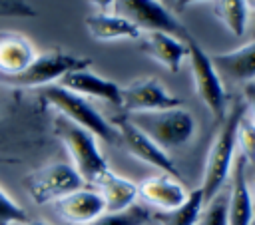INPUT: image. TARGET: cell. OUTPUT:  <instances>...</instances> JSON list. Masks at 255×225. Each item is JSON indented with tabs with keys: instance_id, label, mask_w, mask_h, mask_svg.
I'll list each match as a JSON object with an SVG mask.
<instances>
[{
	"instance_id": "3957f363",
	"label": "cell",
	"mask_w": 255,
	"mask_h": 225,
	"mask_svg": "<svg viewBox=\"0 0 255 225\" xmlns=\"http://www.w3.org/2000/svg\"><path fill=\"white\" fill-rule=\"evenodd\" d=\"M163 151L185 145L195 133V119L185 108H169L159 112H139L128 117Z\"/></svg>"
},
{
	"instance_id": "5b68a950",
	"label": "cell",
	"mask_w": 255,
	"mask_h": 225,
	"mask_svg": "<svg viewBox=\"0 0 255 225\" xmlns=\"http://www.w3.org/2000/svg\"><path fill=\"white\" fill-rule=\"evenodd\" d=\"M90 64H92L90 58H82L62 50H48L38 54L34 62L18 76L0 78V80L18 88H40V86L46 88V86H52L54 82H60L68 72L86 70Z\"/></svg>"
},
{
	"instance_id": "6da1fadb",
	"label": "cell",
	"mask_w": 255,
	"mask_h": 225,
	"mask_svg": "<svg viewBox=\"0 0 255 225\" xmlns=\"http://www.w3.org/2000/svg\"><path fill=\"white\" fill-rule=\"evenodd\" d=\"M243 113H245V104L235 102L231 106V110L225 113V117L221 119V125L211 139L207 159H205L203 179H201V187H199L203 193L205 205L217 193H221V187L231 173L235 149H237V125H239V119Z\"/></svg>"
},
{
	"instance_id": "7402d4cb",
	"label": "cell",
	"mask_w": 255,
	"mask_h": 225,
	"mask_svg": "<svg viewBox=\"0 0 255 225\" xmlns=\"http://www.w3.org/2000/svg\"><path fill=\"white\" fill-rule=\"evenodd\" d=\"M151 219V211L143 205H131L124 211H116V213H104L102 217H98L94 223L90 225H143Z\"/></svg>"
},
{
	"instance_id": "5bb4252c",
	"label": "cell",
	"mask_w": 255,
	"mask_h": 225,
	"mask_svg": "<svg viewBox=\"0 0 255 225\" xmlns=\"http://www.w3.org/2000/svg\"><path fill=\"white\" fill-rule=\"evenodd\" d=\"M58 86L82 96V98H96V100H104L112 106H120L122 108V86H118L116 82L108 80V78H102L94 72H90L88 68L86 70H74V72H68L60 82Z\"/></svg>"
},
{
	"instance_id": "9a60e30c",
	"label": "cell",
	"mask_w": 255,
	"mask_h": 225,
	"mask_svg": "<svg viewBox=\"0 0 255 225\" xmlns=\"http://www.w3.org/2000/svg\"><path fill=\"white\" fill-rule=\"evenodd\" d=\"M36 56L38 54L28 36L12 30L0 32V78L18 76L34 62Z\"/></svg>"
},
{
	"instance_id": "4fadbf2b",
	"label": "cell",
	"mask_w": 255,
	"mask_h": 225,
	"mask_svg": "<svg viewBox=\"0 0 255 225\" xmlns=\"http://www.w3.org/2000/svg\"><path fill=\"white\" fill-rule=\"evenodd\" d=\"M137 195L147 205L167 213V211H173L179 205H183V201L187 199L189 191L179 181V177H171V175L159 173V175L143 179L137 185Z\"/></svg>"
},
{
	"instance_id": "d6986e66",
	"label": "cell",
	"mask_w": 255,
	"mask_h": 225,
	"mask_svg": "<svg viewBox=\"0 0 255 225\" xmlns=\"http://www.w3.org/2000/svg\"><path fill=\"white\" fill-rule=\"evenodd\" d=\"M86 30L90 32L92 38L102 40V42H112V40H131L139 38L141 32L128 22L126 18L114 14V12H94L88 14L86 20Z\"/></svg>"
},
{
	"instance_id": "484cf974",
	"label": "cell",
	"mask_w": 255,
	"mask_h": 225,
	"mask_svg": "<svg viewBox=\"0 0 255 225\" xmlns=\"http://www.w3.org/2000/svg\"><path fill=\"white\" fill-rule=\"evenodd\" d=\"M245 110H249V117L255 123V82L245 84Z\"/></svg>"
},
{
	"instance_id": "83f0119b",
	"label": "cell",
	"mask_w": 255,
	"mask_h": 225,
	"mask_svg": "<svg viewBox=\"0 0 255 225\" xmlns=\"http://www.w3.org/2000/svg\"><path fill=\"white\" fill-rule=\"evenodd\" d=\"M179 6H189V4H195V2H201V0H175Z\"/></svg>"
},
{
	"instance_id": "d4e9b609",
	"label": "cell",
	"mask_w": 255,
	"mask_h": 225,
	"mask_svg": "<svg viewBox=\"0 0 255 225\" xmlns=\"http://www.w3.org/2000/svg\"><path fill=\"white\" fill-rule=\"evenodd\" d=\"M28 213L24 207H20L2 187H0V225H14V223H26Z\"/></svg>"
},
{
	"instance_id": "4dcf8cb0",
	"label": "cell",
	"mask_w": 255,
	"mask_h": 225,
	"mask_svg": "<svg viewBox=\"0 0 255 225\" xmlns=\"http://www.w3.org/2000/svg\"><path fill=\"white\" fill-rule=\"evenodd\" d=\"M243 2H245L247 10H255V0H243Z\"/></svg>"
},
{
	"instance_id": "8fae6325",
	"label": "cell",
	"mask_w": 255,
	"mask_h": 225,
	"mask_svg": "<svg viewBox=\"0 0 255 225\" xmlns=\"http://www.w3.org/2000/svg\"><path fill=\"white\" fill-rule=\"evenodd\" d=\"M247 161L239 153L231 167V191L227 195V221L229 225H253L255 221V201L245 175Z\"/></svg>"
},
{
	"instance_id": "4316f807",
	"label": "cell",
	"mask_w": 255,
	"mask_h": 225,
	"mask_svg": "<svg viewBox=\"0 0 255 225\" xmlns=\"http://www.w3.org/2000/svg\"><path fill=\"white\" fill-rule=\"evenodd\" d=\"M90 4H94L98 8V12H106L108 8L114 6V0H88Z\"/></svg>"
},
{
	"instance_id": "7c38bea8",
	"label": "cell",
	"mask_w": 255,
	"mask_h": 225,
	"mask_svg": "<svg viewBox=\"0 0 255 225\" xmlns=\"http://www.w3.org/2000/svg\"><path fill=\"white\" fill-rule=\"evenodd\" d=\"M58 215L70 225H90L106 213V205L98 189L82 187L54 203Z\"/></svg>"
},
{
	"instance_id": "8992f818",
	"label": "cell",
	"mask_w": 255,
	"mask_h": 225,
	"mask_svg": "<svg viewBox=\"0 0 255 225\" xmlns=\"http://www.w3.org/2000/svg\"><path fill=\"white\" fill-rule=\"evenodd\" d=\"M114 14L131 22L139 32H165L175 38L191 40L189 30L161 4V0H114Z\"/></svg>"
},
{
	"instance_id": "30bf717a",
	"label": "cell",
	"mask_w": 255,
	"mask_h": 225,
	"mask_svg": "<svg viewBox=\"0 0 255 225\" xmlns=\"http://www.w3.org/2000/svg\"><path fill=\"white\" fill-rule=\"evenodd\" d=\"M114 127L118 129V135H120L122 143L126 145V149H128L133 157H137L139 161H143V163H147V165L159 169V171L165 173V175L179 177V171H177V167L173 165V161H171V157L167 155V151H163L155 141H151V139H149L141 129H137L128 117L116 119V125H114Z\"/></svg>"
},
{
	"instance_id": "9c48e42d",
	"label": "cell",
	"mask_w": 255,
	"mask_h": 225,
	"mask_svg": "<svg viewBox=\"0 0 255 225\" xmlns=\"http://www.w3.org/2000/svg\"><path fill=\"white\" fill-rule=\"evenodd\" d=\"M181 100L169 94L157 78H139L122 88V108L129 113L179 108Z\"/></svg>"
},
{
	"instance_id": "f1b7e54d",
	"label": "cell",
	"mask_w": 255,
	"mask_h": 225,
	"mask_svg": "<svg viewBox=\"0 0 255 225\" xmlns=\"http://www.w3.org/2000/svg\"><path fill=\"white\" fill-rule=\"evenodd\" d=\"M22 225H46L44 221H36V219H28L26 223H22Z\"/></svg>"
},
{
	"instance_id": "277c9868",
	"label": "cell",
	"mask_w": 255,
	"mask_h": 225,
	"mask_svg": "<svg viewBox=\"0 0 255 225\" xmlns=\"http://www.w3.org/2000/svg\"><path fill=\"white\" fill-rule=\"evenodd\" d=\"M44 100L68 121L76 123L78 127L90 131L92 135H96L98 139H104L108 143H116L120 139L118 129L82 96L62 88V86H46L42 90Z\"/></svg>"
},
{
	"instance_id": "ffe728a7",
	"label": "cell",
	"mask_w": 255,
	"mask_h": 225,
	"mask_svg": "<svg viewBox=\"0 0 255 225\" xmlns=\"http://www.w3.org/2000/svg\"><path fill=\"white\" fill-rule=\"evenodd\" d=\"M211 12L215 18L223 22V26L233 34V36H243L247 28V6L243 0H213L211 2Z\"/></svg>"
},
{
	"instance_id": "f546056e",
	"label": "cell",
	"mask_w": 255,
	"mask_h": 225,
	"mask_svg": "<svg viewBox=\"0 0 255 225\" xmlns=\"http://www.w3.org/2000/svg\"><path fill=\"white\" fill-rule=\"evenodd\" d=\"M249 189H251V195H253V201H255V175H253V179L249 183Z\"/></svg>"
},
{
	"instance_id": "44dd1931",
	"label": "cell",
	"mask_w": 255,
	"mask_h": 225,
	"mask_svg": "<svg viewBox=\"0 0 255 225\" xmlns=\"http://www.w3.org/2000/svg\"><path fill=\"white\" fill-rule=\"evenodd\" d=\"M203 209H205L203 193L197 187V189L189 191L183 205H179L173 211H167L165 215L159 217V221H161V225H197L199 219H201Z\"/></svg>"
},
{
	"instance_id": "52a82bcc",
	"label": "cell",
	"mask_w": 255,
	"mask_h": 225,
	"mask_svg": "<svg viewBox=\"0 0 255 225\" xmlns=\"http://www.w3.org/2000/svg\"><path fill=\"white\" fill-rule=\"evenodd\" d=\"M187 60L191 66L195 94L199 96L203 106L209 110V113L221 121L227 113V96L221 84V76L217 74L211 62V56L191 38L187 42Z\"/></svg>"
},
{
	"instance_id": "cb8c5ba5",
	"label": "cell",
	"mask_w": 255,
	"mask_h": 225,
	"mask_svg": "<svg viewBox=\"0 0 255 225\" xmlns=\"http://www.w3.org/2000/svg\"><path fill=\"white\" fill-rule=\"evenodd\" d=\"M199 225H229L227 221V195L217 193L203 209Z\"/></svg>"
},
{
	"instance_id": "ba28073f",
	"label": "cell",
	"mask_w": 255,
	"mask_h": 225,
	"mask_svg": "<svg viewBox=\"0 0 255 225\" xmlns=\"http://www.w3.org/2000/svg\"><path fill=\"white\" fill-rule=\"evenodd\" d=\"M86 187L84 179L70 163H50L26 177V189L36 205L56 203L58 199Z\"/></svg>"
},
{
	"instance_id": "e0dca14e",
	"label": "cell",
	"mask_w": 255,
	"mask_h": 225,
	"mask_svg": "<svg viewBox=\"0 0 255 225\" xmlns=\"http://www.w3.org/2000/svg\"><path fill=\"white\" fill-rule=\"evenodd\" d=\"M98 193L104 199L106 205V213H116V211H124L131 205H135L137 195V183H133L131 179L114 173L112 169H108L100 181L96 183Z\"/></svg>"
},
{
	"instance_id": "1f68e13d",
	"label": "cell",
	"mask_w": 255,
	"mask_h": 225,
	"mask_svg": "<svg viewBox=\"0 0 255 225\" xmlns=\"http://www.w3.org/2000/svg\"><path fill=\"white\" fill-rule=\"evenodd\" d=\"M253 225H255V221H253Z\"/></svg>"
},
{
	"instance_id": "2e32d148",
	"label": "cell",
	"mask_w": 255,
	"mask_h": 225,
	"mask_svg": "<svg viewBox=\"0 0 255 225\" xmlns=\"http://www.w3.org/2000/svg\"><path fill=\"white\" fill-rule=\"evenodd\" d=\"M141 50L165 66L171 74H177L183 60L187 58V42L165 34V32H145L141 40Z\"/></svg>"
},
{
	"instance_id": "7a4b0ae2",
	"label": "cell",
	"mask_w": 255,
	"mask_h": 225,
	"mask_svg": "<svg viewBox=\"0 0 255 225\" xmlns=\"http://www.w3.org/2000/svg\"><path fill=\"white\" fill-rule=\"evenodd\" d=\"M54 131L60 137V141L64 143V147L72 159L70 165L78 171V175L84 179V183L96 185L100 181V177L110 169L104 153L100 151L98 137L92 135L90 131L78 127L76 123L64 119L62 115L56 117Z\"/></svg>"
},
{
	"instance_id": "ac0fdd59",
	"label": "cell",
	"mask_w": 255,
	"mask_h": 225,
	"mask_svg": "<svg viewBox=\"0 0 255 225\" xmlns=\"http://www.w3.org/2000/svg\"><path fill=\"white\" fill-rule=\"evenodd\" d=\"M219 76H225L231 82H253L255 78V40L223 54L211 58Z\"/></svg>"
},
{
	"instance_id": "603a6c76",
	"label": "cell",
	"mask_w": 255,
	"mask_h": 225,
	"mask_svg": "<svg viewBox=\"0 0 255 225\" xmlns=\"http://www.w3.org/2000/svg\"><path fill=\"white\" fill-rule=\"evenodd\" d=\"M237 147L241 149V155L247 163H255V123L247 115V110L237 125Z\"/></svg>"
}]
</instances>
